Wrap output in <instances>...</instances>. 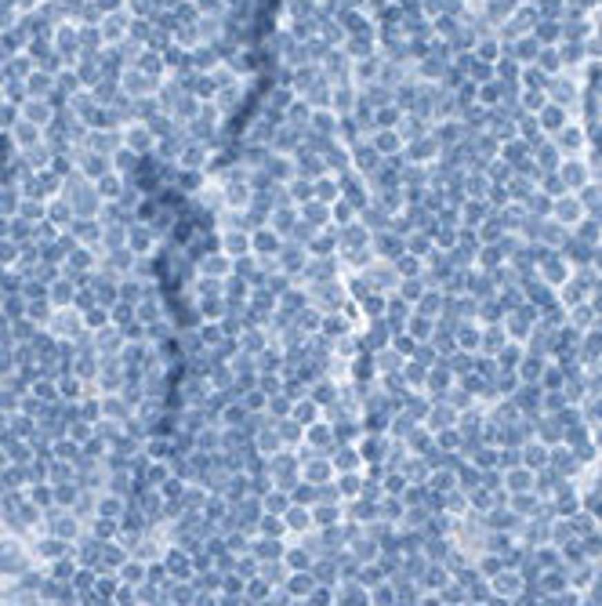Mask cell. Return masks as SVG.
Here are the masks:
<instances>
[{"mask_svg": "<svg viewBox=\"0 0 602 606\" xmlns=\"http://www.w3.org/2000/svg\"><path fill=\"white\" fill-rule=\"evenodd\" d=\"M312 559L316 556H312L305 545H287V552H283V563L291 570H312Z\"/></svg>", "mask_w": 602, "mask_h": 606, "instance_id": "ba28073f", "label": "cell"}, {"mask_svg": "<svg viewBox=\"0 0 602 606\" xmlns=\"http://www.w3.org/2000/svg\"><path fill=\"white\" fill-rule=\"evenodd\" d=\"M291 494H287V490H280V487H272V494H265V501H262V509L265 512H272V516H283L287 509H291Z\"/></svg>", "mask_w": 602, "mask_h": 606, "instance_id": "30bf717a", "label": "cell"}, {"mask_svg": "<svg viewBox=\"0 0 602 606\" xmlns=\"http://www.w3.org/2000/svg\"><path fill=\"white\" fill-rule=\"evenodd\" d=\"M338 490H341V494H352V490H356V476H341V487Z\"/></svg>", "mask_w": 602, "mask_h": 606, "instance_id": "d6986e66", "label": "cell"}, {"mask_svg": "<svg viewBox=\"0 0 602 606\" xmlns=\"http://www.w3.org/2000/svg\"><path fill=\"white\" fill-rule=\"evenodd\" d=\"M301 218H305L312 229H323V225L331 222V204H320V200L301 204Z\"/></svg>", "mask_w": 602, "mask_h": 606, "instance_id": "52a82bcc", "label": "cell"}, {"mask_svg": "<svg viewBox=\"0 0 602 606\" xmlns=\"http://www.w3.org/2000/svg\"><path fill=\"white\" fill-rule=\"evenodd\" d=\"M316 200H320V204H334V200H338V182L316 178Z\"/></svg>", "mask_w": 602, "mask_h": 606, "instance_id": "5bb4252c", "label": "cell"}, {"mask_svg": "<svg viewBox=\"0 0 602 606\" xmlns=\"http://www.w3.org/2000/svg\"><path fill=\"white\" fill-rule=\"evenodd\" d=\"M283 519H287V534H305V530L316 527V523H312V509H309V505H291V509L283 512Z\"/></svg>", "mask_w": 602, "mask_h": 606, "instance_id": "7a4b0ae2", "label": "cell"}, {"mask_svg": "<svg viewBox=\"0 0 602 606\" xmlns=\"http://www.w3.org/2000/svg\"><path fill=\"white\" fill-rule=\"evenodd\" d=\"M240 338H247V342H240V345H247V352H262L265 349V334L262 331H247V334H240Z\"/></svg>", "mask_w": 602, "mask_h": 606, "instance_id": "2e32d148", "label": "cell"}, {"mask_svg": "<svg viewBox=\"0 0 602 606\" xmlns=\"http://www.w3.org/2000/svg\"><path fill=\"white\" fill-rule=\"evenodd\" d=\"M222 247H225V255H229V258H240V255H251V236H247V233H243V229H240V233H229V236H225V244H222Z\"/></svg>", "mask_w": 602, "mask_h": 606, "instance_id": "8fae6325", "label": "cell"}, {"mask_svg": "<svg viewBox=\"0 0 602 606\" xmlns=\"http://www.w3.org/2000/svg\"><path fill=\"white\" fill-rule=\"evenodd\" d=\"M298 218H301V215H298V211H294L291 204H287V207H272V215H269L272 229H276L280 236H291V229L298 225Z\"/></svg>", "mask_w": 602, "mask_h": 606, "instance_id": "277c9868", "label": "cell"}, {"mask_svg": "<svg viewBox=\"0 0 602 606\" xmlns=\"http://www.w3.org/2000/svg\"><path fill=\"white\" fill-rule=\"evenodd\" d=\"M167 570L175 574V577H189V559H185L182 552H171L167 556Z\"/></svg>", "mask_w": 602, "mask_h": 606, "instance_id": "9a60e30c", "label": "cell"}, {"mask_svg": "<svg viewBox=\"0 0 602 606\" xmlns=\"http://www.w3.org/2000/svg\"><path fill=\"white\" fill-rule=\"evenodd\" d=\"M287 189H291V200H294V204L316 200V182H309V178H301V175H294L291 182H287Z\"/></svg>", "mask_w": 602, "mask_h": 606, "instance_id": "9c48e42d", "label": "cell"}, {"mask_svg": "<svg viewBox=\"0 0 602 606\" xmlns=\"http://www.w3.org/2000/svg\"><path fill=\"white\" fill-rule=\"evenodd\" d=\"M280 247H283V236L280 233H272L269 225H262V229H254V236H251V251L254 255H262V258H276L280 255Z\"/></svg>", "mask_w": 602, "mask_h": 606, "instance_id": "6da1fadb", "label": "cell"}, {"mask_svg": "<svg viewBox=\"0 0 602 606\" xmlns=\"http://www.w3.org/2000/svg\"><path fill=\"white\" fill-rule=\"evenodd\" d=\"M320 414H323V407L312 400V396H301V400H294V407H291V418H298L301 425H312V421H320Z\"/></svg>", "mask_w": 602, "mask_h": 606, "instance_id": "8992f818", "label": "cell"}, {"mask_svg": "<svg viewBox=\"0 0 602 606\" xmlns=\"http://www.w3.org/2000/svg\"><path fill=\"white\" fill-rule=\"evenodd\" d=\"M124 577H127V581H135V585H142V581H146V574H142V563H131V567H124Z\"/></svg>", "mask_w": 602, "mask_h": 606, "instance_id": "ac0fdd59", "label": "cell"}, {"mask_svg": "<svg viewBox=\"0 0 602 606\" xmlns=\"http://www.w3.org/2000/svg\"><path fill=\"white\" fill-rule=\"evenodd\" d=\"M55 577H73V563H59V567H55Z\"/></svg>", "mask_w": 602, "mask_h": 606, "instance_id": "ffe728a7", "label": "cell"}, {"mask_svg": "<svg viewBox=\"0 0 602 606\" xmlns=\"http://www.w3.org/2000/svg\"><path fill=\"white\" fill-rule=\"evenodd\" d=\"M265 171L272 175V182H291L294 178V164L283 160V157H269L265 160Z\"/></svg>", "mask_w": 602, "mask_h": 606, "instance_id": "7c38bea8", "label": "cell"}, {"mask_svg": "<svg viewBox=\"0 0 602 606\" xmlns=\"http://www.w3.org/2000/svg\"><path fill=\"white\" fill-rule=\"evenodd\" d=\"M312 523L316 527H331V523H338V509H334V501L331 505H312Z\"/></svg>", "mask_w": 602, "mask_h": 606, "instance_id": "4fadbf2b", "label": "cell"}, {"mask_svg": "<svg viewBox=\"0 0 602 606\" xmlns=\"http://www.w3.org/2000/svg\"><path fill=\"white\" fill-rule=\"evenodd\" d=\"M276 432H280L283 447H291V450H294V447L301 443V436H305V425H301L298 418L287 414V418H280V421H276Z\"/></svg>", "mask_w": 602, "mask_h": 606, "instance_id": "3957f363", "label": "cell"}, {"mask_svg": "<svg viewBox=\"0 0 602 606\" xmlns=\"http://www.w3.org/2000/svg\"><path fill=\"white\" fill-rule=\"evenodd\" d=\"M251 552L258 556V563H265V559H283L287 541H283V538H258V545H251Z\"/></svg>", "mask_w": 602, "mask_h": 606, "instance_id": "5b68a950", "label": "cell"}, {"mask_svg": "<svg viewBox=\"0 0 602 606\" xmlns=\"http://www.w3.org/2000/svg\"><path fill=\"white\" fill-rule=\"evenodd\" d=\"M334 603H367V596H363V588L349 585V588H341V596H338Z\"/></svg>", "mask_w": 602, "mask_h": 606, "instance_id": "e0dca14e", "label": "cell"}]
</instances>
